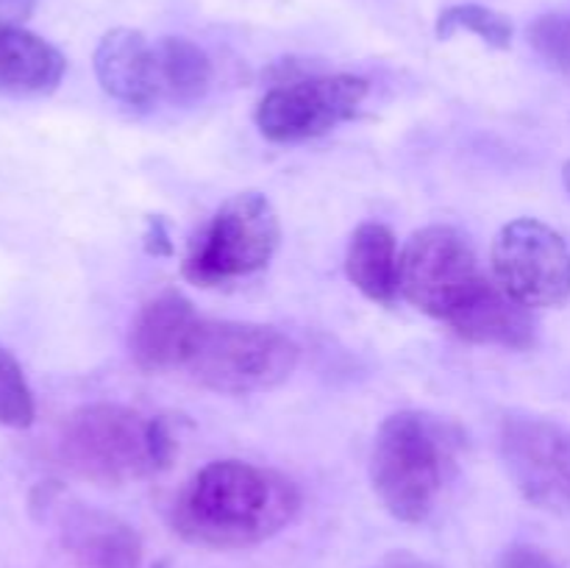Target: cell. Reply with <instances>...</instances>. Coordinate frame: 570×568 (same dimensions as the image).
<instances>
[{
	"label": "cell",
	"instance_id": "1",
	"mask_svg": "<svg viewBox=\"0 0 570 568\" xmlns=\"http://www.w3.org/2000/svg\"><path fill=\"white\" fill-rule=\"evenodd\" d=\"M301 510L293 479L243 460H217L184 482L170 523L206 549H248L282 532Z\"/></svg>",
	"mask_w": 570,
	"mask_h": 568
},
{
	"label": "cell",
	"instance_id": "2",
	"mask_svg": "<svg viewBox=\"0 0 570 568\" xmlns=\"http://www.w3.org/2000/svg\"><path fill=\"white\" fill-rule=\"evenodd\" d=\"M176 451V432L165 415L145 418L120 404L78 407L65 418L56 438L61 466L106 488L167 471Z\"/></svg>",
	"mask_w": 570,
	"mask_h": 568
},
{
	"label": "cell",
	"instance_id": "3",
	"mask_svg": "<svg viewBox=\"0 0 570 568\" xmlns=\"http://www.w3.org/2000/svg\"><path fill=\"white\" fill-rule=\"evenodd\" d=\"M454 468V434L417 410L382 421L371 449V484L379 501L404 523L426 521Z\"/></svg>",
	"mask_w": 570,
	"mask_h": 568
},
{
	"label": "cell",
	"instance_id": "4",
	"mask_svg": "<svg viewBox=\"0 0 570 568\" xmlns=\"http://www.w3.org/2000/svg\"><path fill=\"white\" fill-rule=\"evenodd\" d=\"M298 356V345L276 326L200 321L181 371L215 393L248 395L287 382Z\"/></svg>",
	"mask_w": 570,
	"mask_h": 568
},
{
	"label": "cell",
	"instance_id": "5",
	"mask_svg": "<svg viewBox=\"0 0 570 568\" xmlns=\"http://www.w3.org/2000/svg\"><path fill=\"white\" fill-rule=\"evenodd\" d=\"M282 243V223L271 198L256 189L232 195L184 254L181 273L198 287H220L271 265Z\"/></svg>",
	"mask_w": 570,
	"mask_h": 568
},
{
	"label": "cell",
	"instance_id": "6",
	"mask_svg": "<svg viewBox=\"0 0 570 568\" xmlns=\"http://www.w3.org/2000/svg\"><path fill=\"white\" fill-rule=\"evenodd\" d=\"M488 282L473 245L454 226H426L406 239L399 259L401 295L423 315L449 321Z\"/></svg>",
	"mask_w": 570,
	"mask_h": 568
},
{
	"label": "cell",
	"instance_id": "7",
	"mask_svg": "<svg viewBox=\"0 0 570 568\" xmlns=\"http://www.w3.org/2000/svg\"><path fill=\"white\" fill-rule=\"evenodd\" d=\"M367 81L351 72L289 78L256 106V128L271 143H306L351 120L367 98Z\"/></svg>",
	"mask_w": 570,
	"mask_h": 568
},
{
	"label": "cell",
	"instance_id": "8",
	"mask_svg": "<svg viewBox=\"0 0 570 568\" xmlns=\"http://www.w3.org/2000/svg\"><path fill=\"white\" fill-rule=\"evenodd\" d=\"M493 278L529 310L570 298V248L534 217L507 223L493 239Z\"/></svg>",
	"mask_w": 570,
	"mask_h": 568
},
{
	"label": "cell",
	"instance_id": "9",
	"mask_svg": "<svg viewBox=\"0 0 570 568\" xmlns=\"http://www.w3.org/2000/svg\"><path fill=\"white\" fill-rule=\"evenodd\" d=\"M507 473L529 505L570 518V432L549 418L507 415L499 429Z\"/></svg>",
	"mask_w": 570,
	"mask_h": 568
},
{
	"label": "cell",
	"instance_id": "10",
	"mask_svg": "<svg viewBox=\"0 0 570 568\" xmlns=\"http://www.w3.org/2000/svg\"><path fill=\"white\" fill-rule=\"evenodd\" d=\"M204 317L176 290L156 295L142 306L131 329V356L139 371L170 373L181 371L195 329Z\"/></svg>",
	"mask_w": 570,
	"mask_h": 568
},
{
	"label": "cell",
	"instance_id": "11",
	"mask_svg": "<svg viewBox=\"0 0 570 568\" xmlns=\"http://www.w3.org/2000/svg\"><path fill=\"white\" fill-rule=\"evenodd\" d=\"M95 76L117 104L150 109L159 104L154 42L137 28H111L95 48Z\"/></svg>",
	"mask_w": 570,
	"mask_h": 568
},
{
	"label": "cell",
	"instance_id": "12",
	"mask_svg": "<svg viewBox=\"0 0 570 568\" xmlns=\"http://www.w3.org/2000/svg\"><path fill=\"white\" fill-rule=\"evenodd\" d=\"M445 323L473 345L527 351L532 349L534 337H538L532 310L512 298L495 278H488L473 293V298Z\"/></svg>",
	"mask_w": 570,
	"mask_h": 568
},
{
	"label": "cell",
	"instance_id": "13",
	"mask_svg": "<svg viewBox=\"0 0 570 568\" xmlns=\"http://www.w3.org/2000/svg\"><path fill=\"white\" fill-rule=\"evenodd\" d=\"M61 543L81 568H139L142 540L120 518L72 505L61 512Z\"/></svg>",
	"mask_w": 570,
	"mask_h": 568
},
{
	"label": "cell",
	"instance_id": "14",
	"mask_svg": "<svg viewBox=\"0 0 570 568\" xmlns=\"http://www.w3.org/2000/svg\"><path fill=\"white\" fill-rule=\"evenodd\" d=\"M67 59L56 45L20 26H0V95L42 98L59 89Z\"/></svg>",
	"mask_w": 570,
	"mask_h": 568
},
{
	"label": "cell",
	"instance_id": "15",
	"mask_svg": "<svg viewBox=\"0 0 570 568\" xmlns=\"http://www.w3.org/2000/svg\"><path fill=\"white\" fill-rule=\"evenodd\" d=\"M399 259L401 254L393 228L384 223H362L351 234L348 251H345V276L365 298L390 306L401 295Z\"/></svg>",
	"mask_w": 570,
	"mask_h": 568
},
{
	"label": "cell",
	"instance_id": "16",
	"mask_svg": "<svg viewBox=\"0 0 570 568\" xmlns=\"http://www.w3.org/2000/svg\"><path fill=\"white\" fill-rule=\"evenodd\" d=\"M159 104L193 106L209 92L212 61L204 48L187 37H161L154 42Z\"/></svg>",
	"mask_w": 570,
	"mask_h": 568
},
{
	"label": "cell",
	"instance_id": "17",
	"mask_svg": "<svg viewBox=\"0 0 570 568\" xmlns=\"http://www.w3.org/2000/svg\"><path fill=\"white\" fill-rule=\"evenodd\" d=\"M460 31L473 33V37H479L490 48L507 50L512 45L515 28H512L510 17L482 3H456L440 11L438 22H434L438 39H451Z\"/></svg>",
	"mask_w": 570,
	"mask_h": 568
},
{
	"label": "cell",
	"instance_id": "18",
	"mask_svg": "<svg viewBox=\"0 0 570 568\" xmlns=\"http://www.w3.org/2000/svg\"><path fill=\"white\" fill-rule=\"evenodd\" d=\"M33 418H37V404L26 373L17 356L0 345V423L9 429H28Z\"/></svg>",
	"mask_w": 570,
	"mask_h": 568
},
{
	"label": "cell",
	"instance_id": "19",
	"mask_svg": "<svg viewBox=\"0 0 570 568\" xmlns=\"http://www.w3.org/2000/svg\"><path fill=\"white\" fill-rule=\"evenodd\" d=\"M527 33L540 59L570 72V14H540Z\"/></svg>",
	"mask_w": 570,
	"mask_h": 568
},
{
	"label": "cell",
	"instance_id": "20",
	"mask_svg": "<svg viewBox=\"0 0 570 568\" xmlns=\"http://www.w3.org/2000/svg\"><path fill=\"white\" fill-rule=\"evenodd\" d=\"M501 568H560V566H557L546 551L534 549V546H527V543H518L504 551V557H501Z\"/></svg>",
	"mask_w": 570,
	"mask_h": 568
},
{
	"label": "cell",
	"instance_id": "21",
	"mask_svg": "<svg viewBox=\"0 0 570 568\" xmlns=\"http://www.w3.org/2000/svg\"><path fill=\"white\" fill-rule=\"evenodd\" d=\"M142 245L150 256H161V259H165V256H173L170 232H167V223L161 221L159 215L148 217V226H145V234H142Z\"/></svg>",
	"mask_w": 570,
	"mask_h": 568
},
{
	"label": "cell",
	"instance_id": "22",
	"mask_svg": "<svg viewBox=\"0 0 570 568\" xmlns=\"http://www.w3.org/2000/svg\"><path fill=\"white\" fill-rule=\"evenodd\" d=\"M37 11V0H0V26H20Z\"/></svg>",
	"mask_w": 570,
	"mask_h": 568
},
{
	"label": "cell",
	"instance_id": "23",
	"mask_svg": "<svg viewBox=\"0 0 570 568\" xmlns=\"http://www.w3.org/2000/svg\"><path fill=\"white\" fill-rule=\"evenodd\" d=\"M382 568H432V566H429V562L415 560V557H410V555H399V557H393V560L384 562Z\"/></svg>",
	"mask_w": 570,
	"mask_h": 568
},
{
	"label": "cell",
	"instance_id": "24",
	"mask_svg": "<svg viewBox=\"0 0 570 568\" xmlns=\"http://www.w3.org/2000/svg\"><path fill=\"white\" fill-rule=\"evenodd\" d=\"M562 182H566V189H568V195H570V159L566 161V167H562Z\"/></svg>",
	"mask_w": 570,
	"mask_h": 568
}]
</instances>
